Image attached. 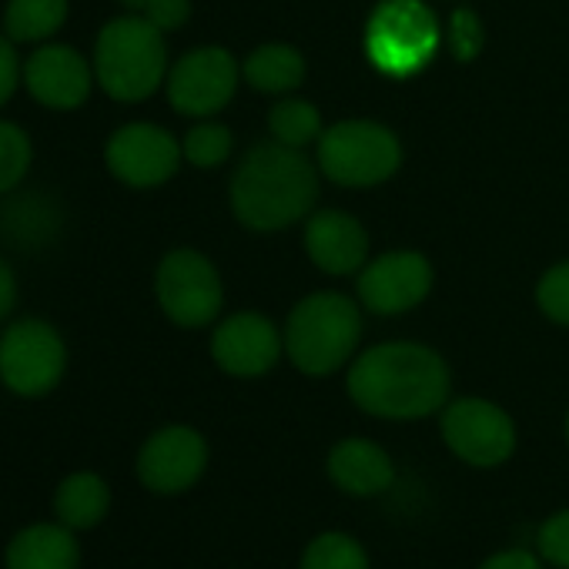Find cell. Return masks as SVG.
Masks as SVG:
<instances>
[{"instance_id":"cell-1","label":"cell","mask_w":569,"mask_h":569,"mask_svg":"<svg viewBox=\"0 0 569 569\" xmlns=\"http://www.w3.org/2000/svg\"><path fill=\"white\" fill-rule=\"evenodd\" d=\"M349 399L386 422H419L452 399L446 359L419 342H382L359 352L346 376Z\"/></svg>"},{"instance_id":"cell-2","label":"cell","mask_w":569,"mask_h":569,"mask_svg":"<svg viewBox=\"0 0 569 569\" xmlns=\"http://www.w3.org/2000/svg\"><path fill=\"white\" fill-rule=\"evenodd\" d=\"M231 211L244 228L278 231L306 218L319 198V168L302 148L258 141L244 151L231 178Z\"/></svg>"},{"instance_id":"cell-3","label":"cell","mask_w":569,"mask_h":569,"mask_svg":"<svg viewBox=\"0 0 569 569\" xmlns=\"http://www.w3.org/2000/svg\"><path fill=\"white\" fill-rule=\"evenodd\" d=\"M98 88L121 104L148 101L168 81V44L164 34L141 14L111 18L91 51Z\"/></svg>"},{"instance_id":"cell-4","label":"cell","mask_w":569,"mask_h":569,"mask_svg":"<svg viewBox=\"0 0 569 569\" xmlns=\"http://www.w3.org/2000/svg\"><path fill=\"white\" fill-rule=\"evenodd\" d=\"M284 356L312 379L346 369L362 339L359 306L342 292H316L302 299L284 322Z\"/></svg>"},{"instance_id":"cell-5","label":"cell","mask_w":569,"mask_h":569,"mask_svg":"<svg viewBox=\"0 0 569 569\" xmlns=\"http://www.w3.org/2000/svg\"><path fill=\"white\" fill-rule=\"evenodd\" d=\"M68 376V342L48 319L24 316L0 326V386L18 399H44Z\"/></svg>"},{"instance_id":"cell-6","label":"cell","mask_w":569,"mask_h":569,"mask_svg":"<svg viewBox=\"0 0 569 569\" xmlns=\"http://www.w3.org/2000/svg\"><path fill=\"white\" fill-rule=\"evenodd\" d=\"M439 21L422 0H382L366 24V54L376 71L409 78L439 51Z\"/></svg>"},{"instance_id":"cell-7","label":"cell","mask_w":569,"mask_h":569,"mask_svg":"<svg viewBox=\"0 0 569 569\" xmlns=\"http://www.w3.org/2000/svg\"><path fill=\"white\" fill-rule=\"evenodd\" d=\"M402 144L379 121H339L319 138V171L346 188H372L399 171Z\"/></svg>"},{"instance_id":"cell-8","label":"cell","mask_w":569,"mask_h":569,"mask_svg":"<svg viewBox=\"0 0 569 569\" xmlns=\"http://www.w3.org/2000/svg\"><path fill=\"white\" fill-rule=\"evenodd\" d=\"M154 299L178 329H204L224 306V284L208 254L171 248L154 268Z\"/></svg>"},{"instance_id":"cell-9","label":"cell","mask_w":569,"mask_h":569,"mask_svg":"<svg viewBox=\"0 0 569 569\" xmlns=\"http://www.w3.org/2000/svg\"><path fill=\"white\" fill-rule=\"evenodd\" d=\"M439 432L446 449L472 469H496L509 462L519 442L512 416L482 396L449 399L439 412Z\"/></svg>"},{"instance_id":"cell-10","label":"cell","mask_w":569,"mask_h":569,"mask_svg":"<svg viewBox=\"0 0 569 569\" xmlns=\"http://www.w3.org/2000/svg\"><path fill=\"white\" fill-rule=\"evenodd\" d=\"M184 161L181 141L154 121H128L104 144V168L114 181L148 191L178 174Z\"/></svg>"},{"instance_id":"cell-11","label":"cell","mask_w":569,"mask_h":569,"mask_svg":"<svg viewBox=\"0 0 569 569\" xmlns=\"http://www.w3.org/2000/svg\"><path fill=\"white\" fill-rule=\"evenodd\" d=\"M211 449L194 426H161L154 429L134 459L138 482L154 496H181L194 489L208 469Z\"/></svg>"},{"instance_id":"cell-12","label":"cell","mask_w":569,"mask_h":569,"mask_svg":"<svg viewBox=\"0 0 569 569\" xmlns=\"http://www.w3.org/2000/svg\"><path fill=\"white\" fill-rule=\"evenodd\" d=\"M241 68L224 48H194L181 54L164 81L168 101L184 118H211L218 114L238 91Z\"/></svg>"},{"instance_id":"cell-13","label":"cell","mask_w":569,"mask_h":569,"mask_svg":"<svg viewBox=\"0 0 569 569\" xmlns=\"http://www.w3.org/2000/svg\"><path fill=\"white\" fill-rule=\"evenodd\" d=\"M21 84L31 101L48 111H78L88 104L91 91L98 88V78L91 58H84L78 48L48 41L31 48V54L24 58Z\"/></svg>"},{"instance_id":"cell-14","label":"cell","mask_w":569,"mask_h":569,"mask_svg":"<svg viewBox=\"0 0 569 569\" xmlns=\"http://www.w3.org/2000/svg\"><path fill=\"white\" fill-rule=\"evenodd\" d=\"M432 289V264L419 251H386L359 271V302L376 316L416 309Z\"/></svg>"},{"instance_id":"cell-15","label":"cell","mask_w":569,"mask_h":569,"mask_svg":"<svg viewBox=\"0 0 569 569\" xmlns=\"http://www.w3.org/2000/svg\"><path fill=\"white\" fill-rule=\"evenodd\" d=\"M281 352H284L281 332L271 326V319L258 312L228 316L211 332V359L224 376L234 379H258L271 372Z\"/></svg>"},{"instance_id":"cell-16","label":"cell","mask_w":569,"mask_h":569,"mask_svg":"<svg viewBox=\"0 0 569 569\" xmlns=\"http://www.w3.org/2000/svg\"><path fill=\"white\" fill-rule=\"evenodd\" d=\"M326 476L339 492H346L352 499H376L392 489L399 469H396L392 456L376 439L346 436L329 449Z\"/></svg>"},{"instance_id":"cell-17","label":"cell","mask_w":569,"mask_h":569,"mask_svg":"<svg viewBox=\"0 0 569 569\" xmlns=\"http://www.w3.org/2000/svg\"><path fill=\"white\" fill-rule=\"evenodd\" d=\"M306 251L329 274H352L366 268L369 231L362 221L339 208H322L306 224Z\"/></svg>"},{"instance_id":"cell-18","label":"cell","mask_w":569,"mask_h":569,"mask_svg":"<svg viewBox=\"0 0 569 569\" xmlns=\"http://www.w3.org/2000/svg\"><path fill=\"white\" fill-rule=\"evenodd\" d=\"M8 569H78L81 542L64 522H31L11 536L4 549Z\"/></svg>"},{"instance_id":"cell-19","label":"cell","mask_w":569,"mask_h":569,"mask_svg":"<svg viewBox=\"0 0 569 569\" xmlns=\"http://www.w3.org/2000/svg\"><path fill=\"white\" fill-rule=\"evenodd\" d=\"M111 512V486L101 472L81 469L58 482L54 489V516L74 532L98 529Z\"/></svg>"},{"instance_id":"cell-20","label":"cell","mask_w":569,"mask_h":569,"mask_svg":"<svg viewBox=\"0 0 569 569\" xmlns=\"http://www.w3.org/2000/svg\"><path fill=\"white\" fill-rule=\"evenodd\" d=\"M71 18V0H8L0 31L18 48H38L61 34Z\"/></svg>"},{"instance_id":"cell-21","label":"cell","mask_w":569,"mask_h":569,"mask_svg":"<svg viewBox=\"0 0 569 569\" xmlns=\"http://www.w3.org/2000/svg\"><path fill=\"white\" fill-rule=\"evenodd\" d=\"M241 74L261 94H289L306 81V58L292 44H261L244 58Z\"/></svg>"},{"instance_id":"cell-22","label":"cell","mask_w":569,"mask_h":569,"mask_svg":"<svg viewBox=\"0 0 569 569\" xmlns=\"http://www.w3.org/2000/svg\"><path fill=\"white\" fill-rule=\"evenodd\" d=\"M299 569H372V556L359 536L346 529H322L306 542Z\"/></svg>"},{"instance_id":"cell-23","label":"cell","mask_w":569,"mask_h":569,"mask_svg":"<svg viewBox=\"0 0 569 569\" xmlns=\"http://www.w3.org/2000/svg\"><path fill=\"white\" fill-rule=\"evenodd\" d=\"M58 231V208L48 198H14L4 208V234L24 244H48Z\"/></svg>"},{"instance_id":"cell-24","label":"cell","mask_w":569,"mask_h":569,"mask_svg":"<svg viewBox=\"0 0 569 569\" xmlns=\"http://www.w3.org/2000/svg\"><path fill=\"white\" fill-rule=\"evenodd\" d=\"M268 131L274 141L292 144V148H306L312 141L322 138V114L312 101L302 98H284L271 108L268 114Z\"/></svg>"},{"instance_id":"cell-25","label":"cell","mask_w":569,"mask_h":569,"mask_svg":"<svg viewBox=\"0 0 569 569\" xmlns=\"http://www.w3.org/2000/svg\"><path fill=\"white\" fill-rule=\"evenodd\" d=\"M31 164H34L31 134L18 121L0 118V198L21 191V184L31 174Z\"/></svg>"},{"instance_id":"cell-26","label":"cell","mask_w":569,"mask_h":569,"mask_svg":"<svg viewBox=\"0 0 569 569\" xmlns=\"http://www.w3.org/2000/svg\"><path fill=\"white\" fill-rule=\"evenodd\" d=\"M231 148H234L231 131L221 121H211V118H198V124H191L188 134L181 138L184 161L191 168H201V171H211V168L224 164L231 158Z\"/></svg>"},{"instance_id":"cell-27","label":"cell","mask_w":569,"mask_h":569,"mask_svg":"<svg viewBox=\"0 0 569 569\" xmlns=\"http://www.w3.org/2000/svg\"><path fill=\"white\" fill-rule=\"evenodd\" d=\"M532 549L539 552V559H542L549 569H569V506L549 512V516L536 526Z\"/></svg>"},{"instance_id":"cell-28","label":"cell","mask_w":569,"mask_h":569,"mask_svg":"<svg viewBox=\"0 0 569 569\" xmlns=\"http://www.w3.org/2000/svg\"><path fill=\"white\" fill-rule=\"evenodd\" d=\"M536 302L546 312V319H552L559 326H569V261L552 264L539 278V284H536Z\"/></svg>"},{"instance_id":"cell-29","label":"cell","mask_w":569,"mask_h":569,"mask_svg":"<svg viewBox=\"0 0 569 569\" xmlns=\"http://www.w3.org/2000/svg\"><path fill=\"white\" fill-rule=\"evenodd\" d=\"M482 21L476 11H452L449 18V48L459 61H476V54L482 51Z\"/></svg>"},{"instance_id":"cell-30","label":"cell","mask_w":569,"mask_h":569,"mask_svg":"<svg viewBox=\"0 0 569 569\" xmlns=\"http://www.w3.org/2000/svg\"><path fill=\"white\" fill-rule=\"evenodd\" d=\"M21 74H24V58L18 54V44L0 31V108H4L21 84Z\"/></svg>"},{"instance_id":"cell-31","label":"cell","mask_w":569,"mask_h":569,"mask_svg":"<svg viewBox=\"0 0 569 569\" xmlns=\"http://www.w3.org/2000/svg\"><path fill=\"white\" fill-rule=\"evenodd\" d=\"M141 18L151 21L161 34H171L188 24L191 18V0H148L141 8Z\"/></svg>"},{"instance_id":"cell-32","label":"cell","mask_w":569,"mask_h":569,"mask_svg":"<svg viewBox=\"0 0 569 569\" xmlns=\"http://www.w3.org/2000/svg\"><path fill=\"white\" fill-rule=\"evenodd\" d=\"M476 569H549L536 549H526V546H506V549H496L492 556H486Z\"/></svg>"},{"instance_id":"cell-33","label":"cell","mask_w":569,"mask_h":569,"mask_svg":"<svg viewBox=\"0 0 569 569\" xmlns=\"http://www.w3.org/2000/svg\"><path fill=\"white\" fill-rule=\"evenodd\" d=\"M18 309V274L11 261L0 254V326H8Z\"/></svg>"},{"instance_id":"cell-34","label":"cell","mask_w":569,"mask_h":569,"mask_svg":"<svg viewBox=\"0 0 569 569\" xmlns=\"http://www.w3.org/2000/svg\"><path fill=\"white\" fill-rule=\"evenodd\" d=\"M144 4H148V0H121V8H128L131 14H141Z\"/></svg>"},{"instance_id":"cell-35","label":"cell","mask_w":569,"mask_h":569,"mask_svg":"<svg viewBox=\"0 0 569 569\" xmlns=\"http://www.w3.org/2000/svg\"><path fill=\"white\" fill-rule=\"evenodd\" d=\"M566 446H569V409H566Z\"/></svg>"}]
</instances>
